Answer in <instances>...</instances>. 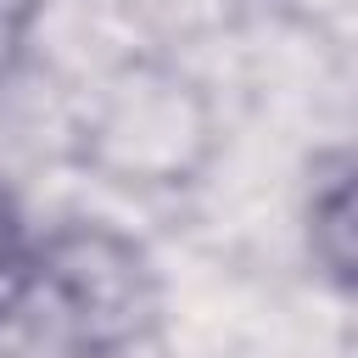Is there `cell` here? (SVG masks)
I'll return each instance as SVG.
<instances>
[{"label": "cell", "mask_w": 358, "mask_h": 358, "mask_svg": "<svg viewBox=\"0 0 358 358\" xmlns=\"http://www.w3.org/2000/svg\"><path fill=\"white\" fill-rule=\"evenodd\" d=\"M39 291L78 352H117L151 319V274L140 252L106 229H62L39 241L34 296Z\"/></svg>", "instance_id": "obj_1"}, {"label": "cell", "mask_w": 358, "mask_h": 358, "mask_svg": "<svg viewBox=\"0 0 358 358\" xmlns=\"http://www.w3.org/2000/svg\"><path fill=\"white\" fill-rule=\"evenodd\" d=\"M347 162L336 157V168H330V179L324 185H313V224H308V235H313V257L336 274V280H347V263H352V252H347Z\"/></svg>", "instance_id": "obj_3"}, {"label": "cell", "mask_w": 358, "mask_h": 358, "mask_svg": "<svg viewBox=\"0 0 358 358\" xmlns=\"http://www.w3.org/2000/svg\"><path fill=\"white\" fill-rule=\"evenodd\" d=\"M34 268H39V241L28 235V218L17 196L0 179V319L22 313L34 296Z\"/></svg>", "instance_id": "obj_2"}]
</instances>
